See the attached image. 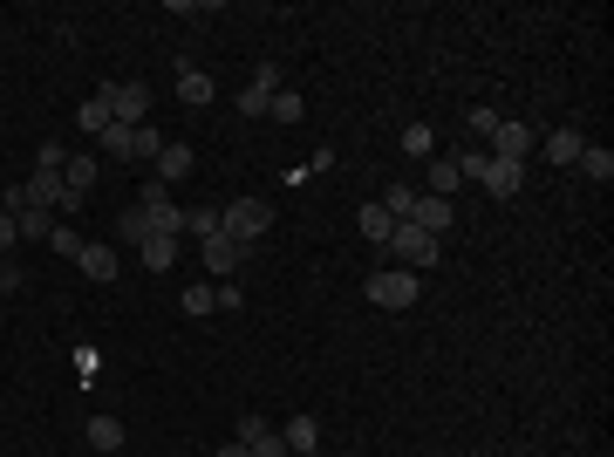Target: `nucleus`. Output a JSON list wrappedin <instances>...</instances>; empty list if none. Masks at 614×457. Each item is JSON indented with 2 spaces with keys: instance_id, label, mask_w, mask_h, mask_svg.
Segmentation results:
<instances>
[{
  "instance_id": "nucleus-1",
  "label": "nucleus",
  "mask_w": 614,
  "mask_h": 457,
  "mask_svg": "<svg viewBox=\"0 0 614 457\" xmlns=\"http://www.w3.org/2000/svg\"><path fill=\"white\" fill-rule=\"evenodd\" d=\"M219 226H226V239L246 253L253 239H267V232H273V205H267V198H232V205H219Z\"/></svg>"
},
{
  "instance_id": "nucleus-2",
  "label": "nucleus",
  "mask_w": 614,
  "mask_h": 457,
  "mask_svg": "<svg viewBox=\"0 0 614 457\" xmlns=\"http://www.w3.org/2000/svg\"><path fill=\"white\" fill-rule=\"evenodd\" d=\"M383 253H396V267H403V273H430V267H437V253H444V239H430L423 226L396 219V232H389Z\"/></svg>"
},
{
  "instance_id": "nucleus-3",
  "label": "nucleus",
  "mask_w": 614,
  "mask_h": 457,
  "mask_svg": "<svg viewBox=\"0 0 614 457\" xmlns=\"http://www.w3.org/2000/svg\"><path fill=\"white\" fill-rule=\"evenodd\" d=\"M103 103H110V123H123V130H137L144 116H151V82L123 76V82H103Z\"/></svg>"
},
{
  "instance_id": "nucleus-4",
  "label": "nucleus",
  "mask_w": 614,
  "mask_h": 457,
  "mask_svg": "<svg viewBox=\"0 0 614 457\" xmlns=\"http://www.w3.org/2000/svg\"><path fill=\"white\" fill-rule=\"evenodd\" d=\"M362 294L383 307V314H403V307H417V273L383 267V273H369V287H362Z\"/></svg>"
},
{
  "instance_id": "nucleus-5",
  "label": "nucleus",
  "mask_w": 614,
  "mask_h": 457,
  "mask_svg": "<svg viewBox=\"0 0 614 457\" xmlns=\"http://www.w3.org/2000/svg\"><path fill=\"white\" fill-rule=\"evenodd\" d=\"M485 144H492V151H485V157H505V164H526V151H533V144H539V130H526V123H512V116H499Z\"/></svg>"
},
{
  "instance_id": "nucleus-6",
  "label": "nucleus",
  "mask_w": 614,
  "mask_h": 457,
  "mask_svg": "<svg viewBox=\"0 0 614 457\" xmlns=\"http://www.w3.org/2000/svg\"><path fill=\"white\" fill-rule=\"evenodd\" d=\"M239 444H246V457H287V437L267 417H239Z\"/></svg>"
},
{
  "instance_id": "nucleus-7",
  "label": "nucleus",
  "mask_w": 614,
  "mask_h": 457,
  "mask_svg": "<svg viewBox=\"0 0 614 457\" xmlns=\"http://www.w3.org/2000/svg\"><path fill=\"white\" fill-rule=\"evenodd\" d=\"M89 185H96V157H69L62 164V212H76L89 198Z\"/></svg>"
},
{
  "instance_id": "nucleus-8",
  "label": "nucleus",
  "mask_w": 614,
  "mask_h": 457,
  "mask_svg": "<svg viewBox=\"0 0 614 457\" xmlns=\"http://www.w3.org/2000/svg\"><path fill=\"white\" fill-rule=\"evenodd\" d=\"M410 226H423L430 239H444V232H451V198H430V191H417V205H410Z\"/></svg>"
},
{
  "instance_id": "nucleus-9",
  "label": "nucleus",
  "mask_w": 614,
  "mask_h": 457,
  "mask_svg": "<svg viewBox=\"0 0 614 457\" xmlns=\"http://www.w3.org/2000/svg\"><path fill=\"white\" fill-rule=\"evenodd\" d=\"M273 89H280V69H253V82L239 89V116H267Z\"/></svg>"
},
{
  "instance_id": "nucleus-10",
  "label": "nucleus",
  "mask_w": 614,
  "mask_h": 457,
  "mask_svg": "<svg viewBox=\"0 0 614 457\" xmlns=\"http://www.w3.org/2000/svg\"><path fill=\"white\" fill-rule=\"evenodd\" d=\"M171 76H178V96H185V103H192V110H205V103H212V76H205V69H198V62H178V69H171Z\"/></svg>"
},
{
  "instance_id": "nucleus-11",
  "label": "nucleus",
  "mask_w": 614,
  "mask_h": 457,
  "mask_svg": "<svg viewBox=\"0 0 614 457\" xmlns=\"http://www.w3.org/2000/svg\"><path fill=\"white\" fill-rule=\"evenodd\" d=\"M76 267L89 273V280H116V246H103V239H82Z\"/></svg>"
},
{
  "instance_id": "nucleus-12",
  "label": "nucleus",
  "mask_w": 614,
  "mask_h": 457,
  "mask_svg": "<svg viewBox=\"0 0 614 457\" xmlns=\"http://www.w3.org/2000/svg\"><path fill=\"white\" fill-rule=\"evenodd\" d=\"M178 178H192V144H164L157 151V185H178Z\"/></svg>"
},
{
  "instance_id": "nucleus-13",
  "label": "nucleus",
  "mask_w": 614,
  "mask_h": 457,
  "mask_svg": "<svg viewBox=\"0 0 614 457\" xmlns=\"http://www.w3.org/2000/svg\"><path fill=\"white\" fill-rule=\"evenodd\" d=\"M280 437H287V457H321V430H314V417H294Z\"/></svg>"
},
{
  "instance_id": "nucleus-14",
  "label": "nucleus",
  "mask_w": 614,
  "mask_h": 457,
  "mask_svg": "<svg viewBox=\"0 0 614 457\" xmlns=\"http://www.w3.org/2000/svg\"><path fill=\"white\" fill-rule=\"evenodd\" d=\"M239 260H246V253H239V246H232L226 232H219V239H205V267L219 273V280H232V273H239Z\"/></svg>"
},
{
  "instance_id": "nucleus-15",
  "label": "nucleus",
  "mask_w": 614,
  "mask_h": 457,
  "mask_svg": "<svg viewBox=\"0 0 614 457\" xmlns=\"http://www.w3.org/2000/svg\"><path fill=\"white\" fill-rule=\"evenodd\" d=\"M157 151H164V130H151V123H137V130H130V164H157Z\"/></svg>"
},
{
  "instance_id": "nucleus-16",
  "label": "nucleus",
  "mask_w": 614,
  "mask_h": 457,
  "mask_svg": "<svg viewBox=\"0 0 614 457\" xmlns=\"http://www.w3.org/2000/svg\"><path fill=\"white\" fill-rule=\"evenodd\" d=\"M580 151H587L580 130H546V157H553V164H580Z\"/></svg>"
},
{
  "instance_id": "nucleus-17",
  "label": "nucleus",
  "mask_w": 614,
  "mask_h": 457,
  "mask_svg": "<svg viewBox=\"0 0 614 457\" xmlns=\"http://www.w3.org/2000/svg\"><path fill=\"white\" fill-rule=\"evenodd\" d=\"M423 185H430V198H451V191L464 185V178H458V157H430V178H423Z\"/></svg>"
},
{
  "instance_id": "nucleus-18",
  "label": "nucleus",
  "mask_w": 614,
  "mask_h": 457,
  "mask_svg": "<svg viewBox=\"0 0 614 457\" xmlns=\"http://www.w3.org/2000/svg\"><path fill=\"white\" fill-rule=\"evenodd\" d=\"M28 205L55 212V205H62V178H55V171H35V178H28Z\"/></svg>"
},
{
  "instance_id": "nucleus-19",
  "label": "nucleus",
  "mask_w": 614,
  "mask_h": 457,
  "mask_svg": "<svg viewBox=\"0 0 614 457\" xmlns=\"http://www.w3.org/2000/svg\"><path fill=\"white\" fill-rule=\"evenodd\" d=\"M137 253H144V267H151V273H171V260H178V239H164V232H157V239H144V246H137Z\"/></svg>"
},
{
  "instance_id": "nucleus-20",
  "label": "nucleus",
  "mask_w": 614,
  "mask_h": 457,
  "mask_svg": "<svg viewBox=\"0 0 614 457\" xmlns=\"http://www.w3.org/2000/svg\"><path fill=\"white\" fill-rule=\"evenodd\" d=\"M267 116H273V123H301V116H307V103H301V89H273V103H267Z\"/></svg>"
},
{
  "instance_id": "nucleus-21",
  "label": "nucleus",
  "mask_w": 614,
  "mask_h": 457,
  "mask_svg": "<svg viewBox=\"0 0 614 457\" xmlns=\"http://www.w3.org/2000/svg\"><path fill=\"white\" fill-rule=\"evenodd\" d=\"M355 226H362V239H376V246H389V232H396V219H389L383 205H362V219H355Z\"/></svg>"
},
{
  "instance_id": "nucleus-22",
  "label": "nucleus",
  "mask_w": 614,
  "mask_h": 457,
  "mask_svg": "<svg viewBox=\"0 0 614 457\" xmlns=\"http://www.w3.org/2000/svg\"><path fill=\"white\" fill-rule=\"evenodd\" d=\"M580 171H587L594 185H608V178H614V151H601V144H587V151H580Z\"/></svg>"
},
{
  "instance_id": "nucleus-23",
  "label": "nucleus",
  "mask_w": 614,
  "mask_h": 457,
  "mask_svg": "<svg viewBox=\"0 0 614 457\" xmlns=\"http://www.w3.org/2000/svg\"><path fill=\"white\" fill-rule=\"evenodd\" d=\"M89 444H96V451H123V423L116 417H89Z\"/></svg>"
},
{
  "instance_id": "nucleus-24",
  "label": "nucleus",
  "mask_w": 614,
  "mask_h": 457,
  "mask_svg": "<svg viewBox=\"0 0 614 457\" xmlns=\"http://www.w3.org/2000/svg\"><path fill=\"white\" fill-rule=\"evenodd\" d=\"M14 226H21V239H48V232H55V212L28 205V212H14Z\"/></svg>"
},
{
  "instance_id": "nucleus-25",
  "label": "nucleus",
  "mask_w": 614,
  "mask_h": 457,
  "mask_svg": "<svg viewBox=\"0 0 614 457\" xmlns=\"http://www.w3.org/2000/svg\"><path fill=\"white\" fill-rule=\"evenodd\" d=\"M185 232H198V239H219V205H192V212H185Z\"/></svg>"
},
{
  "instance_id": "nucleus-26",
  "label": "nucleus",
  "mask_w": 614,
  "mask_h": 457,
  "mask_svg": "<svg viewBox=\"0 0 614 457\" xmlns=\"http://www.w3.org/2000/svg\"><path fill=\"white\" fill-rule=\"evenodd\" d=\"M116 239H137V246H144V239H151V212H144V205H130V212L116 219Z\"/></svg>"
},
{
  "instance_id": "nucleus-27",
  "label": "nucleus",
  "mask_w": 614,
  "mask_h": 457,
  "mask_svg": "<svg viewBox=\"0 0 614 457\" xmlns=\"http://www.w3.org/2000/svg\"><path fill=\"white\" fill-rule=\"evenodd\" d=\"M403 151H410V157H437V137H430V123H403Z\"/></svg>"
},
{
  "instance_id": "nucleus-28",
  "label": "nucleus",
  "mask_w": 614,
  "mask_h": 457,
  "mask_svg": "<svg viewBox=\"0 0 614 457\" xmlns=\"http://www.w3.org/2000/svg\"><path fill=\"white\" fill-rule=\"evenodd\" d=\"M76 123H82V130H96V137H103V130H110V103H103V96H89Z\"/></svg>"
},
{
  "instance_id": "nucleus-29",
  "label": "nucleus",
  "mask_w": 614,
  "mask_h": 457,
  "mask_svg": "<svg viewBox=\"0 0 614 457\" xmlns=\"http://www.w3.org/2000/svg\"><path fill=\"white\" fill-rule=\"evenodd\" d=\"M62 164H69V151H62V137H48V144L35 151V171H55V178H62Z\"/></svg>"
},
{
  "instance_id": "nucleus-30",
  "label": "nucleus",
  "mask_w": 614,
  "mask_h": 457,
  "mask_svg": "<svg viewBox=\"0 0 614 457\" xmlns=\"http://www.w3.org/2000/svg\"><path fill=\"white\" fill-rule=\"evenodd\" d=\"M410 205H417V191H410V185H389V198H383L389 219H410Z\"/></svg>"
},
{
  "instance_id": "nucleus-31",
  "label": "nucleus",
  "mask_w": 614,
  "mask_h": 457,
  "mask_svg": "<svg viewBox=\"0 0 614 457\" xmlns=\"http://www.w3.org/2000/svg\"><path fill=\"white\" fill-rule=\"evenodd\" d=\"M219 307V287H185V314H212Z\"/></svg>"
},
{
  "instance_id": "nucleus-32",
  "label": "nucleus",
  "mask_w": 614,
  "mask_h": 457,
  "mask_svg": "<svg viewBox=\"0 0 614 457\" xmlns=\"http://www.w3.org/2000/svg\"><path fill=\"white\" fill-rule=\"evenodd\" d=\"M48 246H55V253H62V260H76V253H82V232H69V226H55V232H48Z\"/></svg>"
},
{
  "instance_id": "nucleus-33",
  "label": "nucleus",
  "mask_w": 614,
  "mask_h": 457,
  "mask_svg": "<svg viewBox=\"0 0 614 457\" xmlns=\"http://www.w3.org/2000/svg\"><path fill=\"white\" fill-rule=\"evenodd\" d=\"M96 144H103V151H110V157H123V151H130V130H123V123H110V130H103Z\"/></svg>"
},
{
  "instance_id": "nucleus-34",
  "label": "nucleus",
  "mask_w": 614,
  "mask_h": 457,
  "mask_svg": "<svg viewBox=\"0 0 614 457\" xmlns=\"http://www.w3.org/2000/svg\"><path fill=\"white\" fill-rule=\"evenodd\" d=\"M0 212H28V185H0Z\"/></svg>"
},
{
  "instance_id": "nucleus-35",
  "label": "nucleus",
  "mask_w": 614,
  "mask_h": 457,
  "mask_svg": "<svg viewBox=\"0 0 614 457\" xmlns=\"http://www.w3.org/2000/svg\"><path fill=\"white\" fill-rule=\"evenodd\" d=\"M14 239H21V226H14V212H0V253H7Z\"/></svg>"
},
{
  "instance_id": "nucleus-36",
  "label": "nucleus",
  "mask_w": 614,
  "mask_h": 457,
  "mask_svg": "<svg viewBox=\"0 0 614 457\" xmlns=\"http://www.w3.org/2000/svg\"><path fill=\"white\" fill-rule=\"evenodd\" d=\"M219 457H246V444H239V437H232V444H219Z\"/></svg>"
}]
</instances>
